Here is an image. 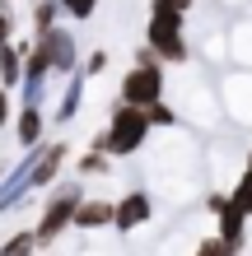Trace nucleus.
<instances>
[{
	"label": "nucleus",
	"instance_id": "1",
	"mask_svg": "<svg viewBox=\"0 0 252 256\" xmlns=\"http://www.w3.org/2000/svg\"><path fill=\"white\" fill-rule=\"evenodd\" d=\"M150 116H145V108H131V102H112L108 112V126H103L94 140H89V149H103L108 158H136L145 144H150Z\"/></svg>",
	"mask_w": 252,
	"mask_h": 256
},
{
	"label": "nucleus",
	"instance_id": "20",
	"mask_svg": "<svg viewBox=\"0 0 252 256\" xmlns=\"http://www.w3.org/2000/svg\"><path fill=\"white\" fill-rule=\"evenodd\" d=\"M191 256H233V252H229V247L210 233V238H201V242H196V252H191Z\"/></svg>",
	"mask_w": 252,
	"mask_h": 256
},
{
	"label": "nucleus",
	"instance_id": "21",
	"mask_svg": "<svg viewBox=\"0 0 252 256\" xmlns=\"http://www.w3.org/2000/svg\"><path fill=\"white\" fill-rule=\"evenodd\" d=\"M14 108H19V98H14L10 88H0V130H5V126L14 122Z\"/></svg>",
	"mask_w": 252,
	"mask_h": 256
},
{
	"label": "nucleus",
	"instance_id": "17",
	"mask_svg": "<svg viewBox=\"0 0 252 256\" xmlns=\"http://www.w3.org/2000/svg\"><path fill=\"white\" fill-rule=\"evenodd\" d=\"M75 168H80V177H103V172L112 168V158L103 154V149H89V154H84V158L75 163Z\"/></svg>",
	"mask_w": 252,
	"mask_h": 256
},
{
	"label": "nucleus",
	"instance_id": "7",
	"mask_svg": "<svg viewBox=\"0 0 252 256\" xmlns=\"http://www.w3.org/2000/svg\"><path fill=\"white\" fill-rule=\"evenodd\" d=\"M10 130H14V144H19V149H38L42 140H47V112H42V108H28V102H19V108H14Z\"/></svg>",
	"mask_w": 252,
	"mask_h": 256
},
{
	"label": "nucleus",
	"instance_id": "16",
	"mask_svg": "<svg viewBox=\"0 0 252 256\" xmlns=\"http://www.w3.org/2000/svg\"><path fill=\"white\" fill-rule=\"evenodd\" d=\"M98 5H103V0H61V14H66V19H75V24H89L98 14Z\"/></svg>",
	"mask_w": 252,
	"mask_h": 256
},
{
	"label": "nucleus",
	"instance_id": "4",
	"mask_svg": "<svg viewBox=\"0 0 252 256\" xmlns=\"http://www.w3.org/2000/svg\"><path fill=\"white\" fill-rule=\"evenodd\" d=\"M70 163V144L66 140H42L33 154V168H28V196L33 191H52L61 182V168Z\"/></svg>",
	"mask_w": 252,
	"mask_h": 256
},
{
	"label": "nucleus",
	"instance_id": "10",
	"mask_svg": "<svg viewBox=\"0 0 252 256\" xmlns=\"http://www.w3.org/2000/svg\"><path fill=\"white\" fill-rule=\"evenodd\" d=\"M70 228H80V233L112 228V200H103V196H84L80 210H75V224H70Z\"/></svg>",
	"mask_w": 252,
	"mask_h": 256
},
{
	"label": "nucleus",
	"instance_id": "6",
	"mask_svg": "<svg viewBox=\"0 0 252 256\" xmlns=\"http://www.w3.org/2000/svg\"><path fill=\"white\" fill-rule=\"evenodd\" d=\"M154 219V196L150 191H122L112 200V233H136V228H145V224Z\"/></svg>",
	"mask_w": 252,
	"mask_h": 256
},
{
	"label": "nucleus",
	"instance_id": "11",
	"mask_svg": "<svg viewBox=\"0 0 252 256\" xmlns=\"http://www.w3.org/2000/svg\"><path fill=\"white\" fill-rule=\"evenodd\" d=\"M24 56H28V52H19V38L0 47V88L19 94V84H24Z\"/></svg>",
	"mask_w": 252,
	"mask_h": 256
},
{
	"label": "nucleus",
	"instance_id": "19",
	"mask_svg": "<svg viewBox=\"0 0 252 256\" xmlns=\"http://www.w3.org/2000/svg\"><path fill=\"white\" fill-rule=\"evenodd\" d=\"M80 70H84V74H103V70H108V52H103V47H94V52H84V61H80Z\"/></svg>",
	"mask_w": 252,
	"mask_h": 256
},
{
	"label": "nucleus",
	"instance_id": "23",
	"mask_svg": "<svg viewBox=\"0 0 252 256\" xmlns=\"http://www.w3.org/2000/svg\"><path fill=\"white\" fill-rule=\"evenodd\" d=\"M0 5H19V0H0Z\"/></svg>",
	"mask_w": 252,
	"mask_h": 256
},
{
	"label": "nucleus",
	"instance_id": "2",
	"mask_svg": "<svg viewBox=\"0 0 252 256\" xmlns=\"http://www.w3.org/2000/svg\"><path fill=\"white\" fill-rule=\"evenodd\" d=\"M84 186L80 182H56L52 186V196H47V205H42V214H38V224H33V238H38V252L42 247H56L61 242V233H70V224H75V210H80V200H84Z\"/></svg>",
	"mask_w": 252,
	"mask_h": 256
},
{
	"label": "nucleus",
	"instance_id": "5",
	"mask_svg": "<svg viewBox=\"0 0 252 256\" xmlns=\"http://www.w3.org/2000/svg\"><path fill=\"white\" fill-rule=\"evenodd\" d=\"M38 42H42V52H47V61H52V74L56 80H66V74H75L80 70V61H84V52H80V38L70 33V28H47V33H38Z\"/></svg>",
	"mask_w": 252,
	"mask_h": 256
},
{
	"label": "nucleus",
	"instance_id": "14",
	"mask_svg": "<svg viewBox=\"0 0 252 256\" xmlns=\"http://www.w3.org/2000/svg\"><path fill=\"white\" fill-rule=\"evenodd\" d=\"M145 116H150L154 130H177L182 126V112H177V102H168V98H159L154 108H145Z\"/></svg>",
	"mask_w": 252,
	"mask_h": 256
},
{
	"label": "nucleus",
	"instance_id": "15",
	"mask_svg": "<svg viewBox=\"0 0 252 256\" xmlns=\"http://www.w3.org/2000/svg\"><path fill=\"white\" fill-rule=\"evenodd\" d=\"M0 256H38V238H33V228H14L5 242H0Z\"/></svg>",
	"mask_w": 252,
	"mask_h": 256
},
{
	"label": "nucleus",
	"instance_id": "18",
	"mask_svg": "<svg viewBox=\"0 0 252 256\" xmlns=\"http://www.w3.org/2000/svg\"><path fill=\"white\" fill-rule=\"evenodd\" d=\"M14 38H19V14H14L10 5H0V47L14 42Z\"/></svg>",
	"mask_w": 252,
	"mask_h": 256
},
{
	"label": "nucleus",
	"instance_id": "3",
	"mask_svg": "<svg viewBox=\"0 0 252 256\" xmlns=\"http://www.w3.org/2000/svg\"><path fill=\"white\" fill-rule=\"evenodd\" d=\"M159 98H168V74L159 61L150 66H131L117 84V102H131V108H154Z\"/></svg>",
	"mask_w": 252,
	"mask_h": 256
},
{
	"label": "nucleus",
	"instance_id": "13",
	"mask_svg": "<svg viewBox=\"0 0 252 256\" xmlns=\"http://www.w3.org/2000/svg\"><path fill=\"white\" fill-rule=\"evenodd\" d=\"M229 200L252 219V149H247V158H243V172L233 177V186H229Z\"/></svg>",
	"mask_w": 252,
	"mask_h": 256
},
{
	"label": "nucleus",
	"instance_id": "9",
	"mask_svg": "<svg viewBox=\"0 0 252 256\" xmlns=\"http://www.w3.org/2000/svg\"><path fill=\"white\" fill-rule=\"evenodd\" d=\"M215 238H219V242H224L233 256H243V247H247V214H243L233 200L215 214Z\"/></svg>",
	"mask_w": 252,
	"mask_h": 256
},
{
	"label": "nucleus",
	"instance_id": "22",
	"mask_svg": "<svg viewBox=\"0 0 252 256\" xmlns=\"http://www.w3.org/2000/svg\"><path fill=\"white\" fill-rule=\"evenodd\" d=\"M224 205H229V191H210L205 196V210H210V214H219Z\"/></svg>",
	"mask_w": 252,
	"mask_h": 256
},
{
	"label": "nucleus",
	"instance_id": "8",
	"mask_svg": "<svg viewBox=\"0 0 252 256\" xmlns=\"http://www.w3.org/2000/svg\"><path fill=\"white\" fill-rule=\"evenodd\" d=\"M84 88H89V74H84V70L66 74V80H61V98H56V112L47 116V122H56V126H70V122L80 116V108H84Z\"/></svg>",
	"mask_w": 252,
	"mask_h": 256
},
{
	"label": "nucleus",
	"instance_id": "12",
	"mask_svg": "<svg viewBox=\"0 0 252 256\" xmlns=\"http://www.w3.org/2000/svg\"><path fill=\"white\" fill-rule=\"evenodd\" d=\"M66 14H61V0H33L28 5V24H33V38L47 33V28H56Z\"/></svg>",
	"mask_w": 252,
	"mask_h": 256
}]
</instances>
